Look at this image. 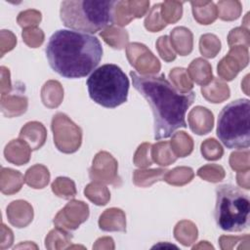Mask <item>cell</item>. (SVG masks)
I'll use <instances>...</instances> for the list:
<instances>
[{
    "mask_svg": "<svg viewBox=\"0 0 250 250\" xmlns=\"http://www.w3.org/2000/svg\"><path fill=\"white\" fill-rule=\"evenodd\" d=\"M250 101L238 99L228 104L219 113L217 137L230 149L248 148L250 145Z\"/></svg>",
    "mask_w": 250,
    "mask_h": 250,
    "instance_id": "obj_6",
    "label": "cell"
},
{
    "mask_svg": "<svg viewBox=\"0 0 250 250\" xmlns=\"http://www.w3.org/2000/svg\"><path fill=\"white\" fill-rule=\"evenodd\" d=\"M134 88L149 104L153 114L156 141L171 137L176 130L187 128L186 113L195 99V93L180 92L164 76L130 72Z\"/></svg>",
    "mask_w": 250,
    "mask_h": 250,
    "instance_id": "obj_1",
    "label": "cell"
},
{
    "mask_svg": "<svg viewBox=\"0 0 250 250\" xmlns=\"http://www.w3.org/2000/svg\"><path fill=\"white\" fill-rule=\"evenodd\" d=\"M45 54L49 65L58 74L64 78H81L99 65L103 47L92 34L59 29L49 38Z\"/></svg>",
    "mask_w": 250,
    "mask_h": 250,
    "instance_id": "obj_2",
    "label": "cell"
},
{
    "mask_svg": "<svg viewBox=\"0 0 250 250\" xmlns=\"http://www.w3.org/2000/svg\"><path fill=\"white\" fill-rule=\"evenodd\" d=\"M113 0H70L61 3L60 17L69 29L96 33L113 21Z\"/></svg>",
    "mask_w": 250,
    "mask_h": 250,
    "instance_id": "obj_3",
    "label": "cell"
},
{
    "mask_svg": "<svg viewBox=\"0 0 250 250\" xmlns=\"http://www.w3.org/2000/svg\"><path fill=\"white\" fill-rule=\"evenodd\" d=\"M250 200L239 188L226 184L216 188L215 221L229 232L243 231L249 228Z\"/></svg>",
    "mask_w": 250,
    "mask_h": 250,
    "instance_id": "obj_5",
    "label": "cell"
},
{
    "mask_svg": "<svg viewBox=\"0 0 250 250\" xmlns=\"http://www.w3.org/2000/svg\"><path fill=\"white\" fill-rule=\"evenodd\" d=\"M90 98L96 104L114 108L128 98L129 79L116 64L106 63L96 68L86 81Z\"/></svg>",
    "mask_w": 250,
    "mask_h": 250,
    "instance_id": "obj_4",
    "label": "cell"
}]
</instances>
